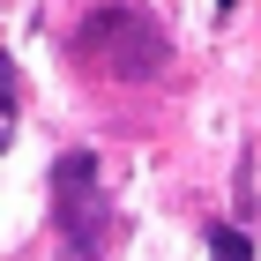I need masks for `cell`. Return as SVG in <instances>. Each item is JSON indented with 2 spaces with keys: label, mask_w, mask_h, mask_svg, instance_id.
<instances>
[{
  "label": "cell",
  "mask_w": 261,
  "mask_h": 261,
  "mask_svg": "<svg viewBox=\"0 0 261 261\" xmlns=\"http://www.w3.org/2000/svg\"><path fill=\"white\" fill-rule=\"evenodd\" d=\"M53 217H60L67 261H97V246H105V187H97V157L90 149H67L53 164Z\"/></svg>",
  "instance_id": "7a4b0ae2"
},
{
  "label": "cell",
  "mask_w": 261,
  "mask_h": 261,
  "mask_svg": "<svg viewBox=\"0 0 261 261\" xmlns=\"http://www.w3.org/2000/svg\"><path fill=\"white\" fill-rule=\"evenodd\" d=\"M209 261H254V239L231 231V224H217V231H209Z\"/></svg>",
  "instance_id": "3957f363"
},
{
  "label": "cell",
  "mask_w": 261,
  "mask_h": 261,
  "mask_svg": "<svg viewBox=\"0 0 261 261\" xmlns=\"http://www.w3.org/2000/svg\"><path fill=\"white\" fill-rule=\"evenodd\" d=\"M75 53L97 75L112 82H149L172 67V38H164V22L149 15V8H135V0H105V8H90L75 30Z\"/></svg>",
  "instance_id": "6da1fadb"
},
{
  "label": "cell",
  "mask_w": 261,
  "mask_h": 261,
  "mask_svg": "<svg viewBox=\"0 0 261 261\" xmlns=\"http://www.w3.org/2000/svg\"><path fill=\"white\" fill-rule=\"evenodd\" d=\"M0 149H8V135H0Z\"/></svg>",
  "instance_id": "8992f818"
},
{
  "label": "cell",
  "mask_w": 261,
  "mask_h": 261,
  "mask_svg": "<svg viewBox=\"0 0 261 261\" xmlns=\"http://www.w3.org/2000/svg\"><path fill=\"white\" fill-rule=\"evenodd\" d=\"M224 8H239V0H217V15H224Z\"/></svg>",
  "instance_id": "5b68a950"
},
{
  "label": "cell",
  "mask_w": 261,
  "mask_h": 261,
  "mask_svg": "<svg viewBox=\"0 0 261 261\" xmlns=\"http://www.w3.org/2000/svg\"><path fill=\"white\" fill-rule=\"evenodd\" d=\"M8 105H15V67L0 60V112H8Z\"/></svg>",
  "instance_id": "277c9868"
}]
</instances>
